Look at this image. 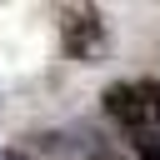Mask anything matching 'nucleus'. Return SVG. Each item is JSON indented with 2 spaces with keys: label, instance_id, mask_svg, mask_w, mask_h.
I'll return each instance as SVG.
<instances>
[{
  "label": "nucleus",
  "instance_id": "nucleus-3",
  "mask_svg": "<svg viewBox=\"0 0 160 160\" xmlns=\"http://www.w3.org/2000/svg\"><path fill=\"white\" fill-rule=\"evenodd\" d=\"M135 155L140 160H160V140H135Z\"/></svg>",
  "mask_w": 160,
  "mask_h": 160
},
{
  "label": "nucleus",
  "instance_id": "nucleus-1",
  "mask_svg": "<svg viewBox=\"0 0 160 160\" xmlns=\"http://www.w3.org/2000/svg\"><path fill=\"white\" fill-rule=\"evenodd\" d=\"M100 100L105 115L130 130V140H160V80H115Z\"/></svg>",
  "mask_w": 160,
  "mask_h": 160
},
{
  "label": "nucleus",
  "instance_id": "nucleus-2",
  "mask_svg": "<svg viewBox=\"0 0 160 160\" xmlns=\"http://www.w3.org/2000/svg\"><path fill=\"white\" fill-rule=\"evenodd\" d=\"M60 45H65L70 60L95 65L105 55V20H100V10L95 5H70L60 15Z\"/></svg>",
  "mask_w": 160,
  "mask_h": 160
},
{
  "label": "nucleus",
  "instance_id": "nucleus-4",
  "mask_svg": "<svg viewBox=\"0 0 160 160\" xmlns=\"http://www.w3.org/2000/svg\"><path fill=\"white\" fill-rule=\"evenodd\" d=\"M90 160H120V155H115V150H95Z\"/></svg>",
  "mask_w": 160,
  "mask_h": 160
},
{
  "label": "nucleus",
  "instance_id": "nucleus-5",
  "mask_svg": "<svg viewBox=\"0 0 160 160\" xmlns=\"http://www.w3.org/2000/svg\"><path fill=\"white\" fill-rule=\"evenodd\" d=\"M0 160H20V155H15V150H0Z\"/></svg>",
  "mask_w": 160,
  "mask_h": 160
}]
</instances>
